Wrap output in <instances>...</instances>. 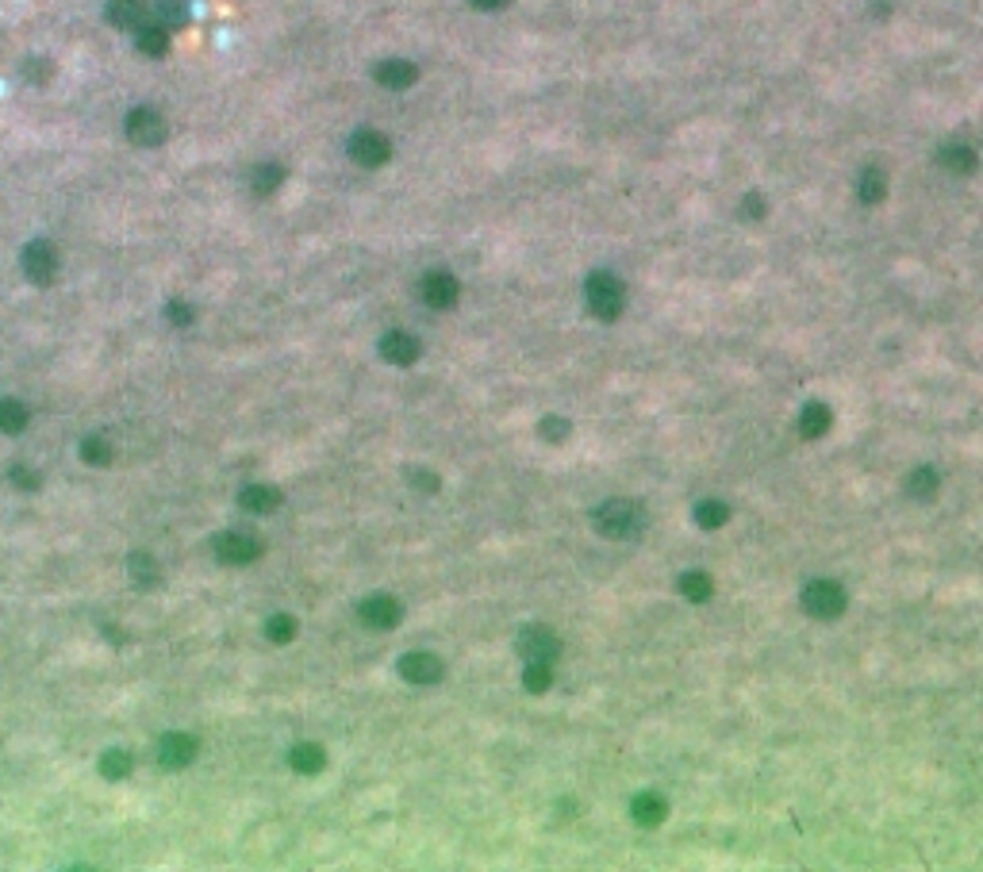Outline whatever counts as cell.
<instances>
[{"instance_id": "6da1fadb", "label": "cell", "mask_w": 983, "mask_h": 872, "mask_svg": "<svg viewBox=\"0 0 983 872\" xmlns=\"http://www.w3.org/2000/svg\"><path fill=\"white\" fill-rule=\"evenodd\" d=\"M595 527L607 538H638L641 527H646V508L634 504V499H607L595 511Z\"/></svg>"}, {"instance_id": "7a4b0ae2", "label": "cell", "mask_w": 983, "mask_h": 872, "mask_svg": "<svg viewBox=\"0 0 983 872\" xmlns=\"http://www.w3.org/2000/svg\"><path fill=\"white\" fill-rule=\"evenodd\" d=\"M584 300H588V312L595 319H619L622 315V304H626V288L615 273H592L584 281Z\"/></svg>"}, {"instance_id": "3957f363", "label": "cell", "mask_w": 983, "mask_h": 872, "mask_svg": "<svg viewBox=\"0 0 983 872\" xmlns=\"http://www.w3.org/2000/svg\"><path fill=\"white\" fill-rule=\"evenodd\" d=\"M803 607L814 619H837L845 611V588L834 585V580H811L803 588Z\"/></svg>"}, {"instance_id": "277c9868", "label": "cell", "mask_w": 983, "mask_h": 872, "mask_svg": "<svg viewBox=\"0 0 983 872\" xmlns=\"http://www.w3.org/2000/svg\"><path fill=\"white\" fill-rule=\"evenodd\" d=\"M519 654L526 657V661H545V665H554L557 661V654H561V642H557V635L550 631V626H523L519 631Z\"/></svg>"}, {"instance_id": "5b68a950", "label": "cell", "mask_w": 983, "mask_h": 872, "mask_svg": "<svg viewBox=\"0 0 983 872\" xmlns=\"http://www.w3.org/2000/svg\"><path fill=\"white\" fill-rule=\"evenodd\" d=\"M212 546H216V557L227 561V565H246V561H254L257 554H262V542H257L254 535H246V530H223Z\"/></svg>"}, {"instance_id": "8992f818", "label": "cell", "mask_w": 983, "mask_h": 872, "mask_svg": "<svg viewBox=\"0 0 983 872\" xmlns=\"http://www.w3.org/2000/svg\"><path fill=\"white\" fill-rule=\"evenodd\" d=\"M389 154H392V147H389V139H384L381 131H358L350 139V158L358 161V166H369V170H377V166H384V161H389Z\"/></svg>"}, {"instance_id": "52a82bcc", "label": "cell", "mask_w": 983, "mask_h": 872, "mask_svg": "<svg viewBox=\"0 0 983 872\" xmlns=\"http://www.w3.org/2000/svg\"><path fill=\"white\" fill-rule=\"evenodd\" d=\"M127 135H131V142H139V147H158V142L166 139V120L150 108H135L131 116H127Z\"/></svg>"}, {"instance_id": "ba28073f", "label": "cell", "mask_w": 983, "mask_h": 872, "mask_svg": "<svg viewBox=\"0 0 983 872\" xmlns=\"http://www.w3.org/2000/svg\"><path fill=\"white\" fill-rule=\"evenodd\" d=\"M419 293H423V304L427 308H449V304L458 300V277L454 273H446V269H434L423 277V285H419Z\"/></svg>"}, {"instance_id": "9c48e42d", "label": "cell", "mask_w": 983, "mask_h": 872, "mask_svg": "<svg viewBox=\"0 0 983 872\" xmlns=\"http://www.w3.org/2000/svg\"><path fill=\"white\" fill-rule=\"evenodd\" d=\"M400 676L411 681V684H434L442 676V661L434 657V654H423V650L404 654V657H400Z\"/></svg>"}, {"instance_id": "30bf717a", "label": "cell", "mask_w": 983, "mask_h": 872, "mask_svg": "<svg viewBox=\"0 0 983 872\" xmlns=\"http://www.w3.org/2000/svg\"><path fill=\"white\" fill-rule=\"evenodd\" d=\"M358 615H361L365 626H377V631H392L404 611H400V604L392 600V596H369V600L361 604Z\"/></svg>"}, {"instance_id": "8fae6325", "label": "cell", "mask_w": 983, "mask_h": 872, "mask_svg": "<svg viewBox=\"0 0 983 872\" xmlns=\"http://www.w3.org/2000/svg\"><path fill=\"white\" fill-rule=\"evenodd\" d=\"M381 358L392 365H415L419 362V338L408 331H389L381 338Z\"/></svg>"}, {"instance_id": "7c38bea8", "label": "cell", "mask_w": 983, "mask_h": 872, "mask_svg": "<svg viewBox=\"0 0 983 872\" xmlns=\"http://www.w3.org/2000/svg\"><path fill=\"white\" fill-rule=\"evenodd\" d=\"M24 269H27L31 281H51L54 269H58V257L46 242H31V247L24 250Z\"/></svg>"}, {"instance_id": "4fadbf2b", "label": "cell", "mask_w": 983, "mask_h": 872, "mask_svg": "<svg viewBox=\"0 0 983 872\" xmlns=\"http://www.w3.org/2000/svg\"><path fill=\"white\" fill-rule=\"evenodd\" d=\"M108 20L123 27V31H135L150 20V8H147V0H111L108 5Z\"/></svg>"}, {"instance_id": "5bb4252c", "label": "cell", "mask_w": 983, "mask_h": 872, "mask_svg": "<svg viewBox=\"0 0 983 872\" xmlns=\"http://www.w3.org/2000/svg\"><path fill=\"white\" fill-rule=\"evenodd\" d=\"M158 757H162V765L181 769V765H188L192 757H197V738H188V734H166L162 746H158Z\"/></svg>"}, {"instance_id": "9a60e30c", "label": "cell", "mask_w": 983, "mask_h": 872, "mask_svg": "<svg viewBox=\"0 0 983 872\" xmlns=\"http://www.w3.org/2000/svg\"><path fill=\"white\" fill-rule=\"evenodd\" d=\"M415 77H419V70L404 58H389V62H381L377 66V81L384 89H411Z\"/></svg>"}, {"instance_id": "2e32d148", "label": "cell", "mask_w": 983, "mask_h": 872, "mask_svg": "<svg viewBox=\"0 0 983 872\" xmlns=\"http://www.w3.org/2000/svg\"><path fill=\"white\" fill-rule=\"evenodd\" d=\"M631 815H634L638 827H660V822H665V815H669V803L660 799L657 792H641V796L631 803Z\"/></svg>"}, {"instance_id": "e0dca14e", "label": "cell", "mask_w": 983, "mask_h": 872, "mask_svg": "<svg viewBox=\"0 0 983 872\" xmlns=\"http://www.w3.org/2000/svg\"><path fill=\"white\" fill-rule=\"evenodd\" d=\"M238 504H243L250 515H265L281 504V492L277 489H269V484H246L243 492H238Z\"/></svg>"}, {"instance_id": "ac0fdd59", "label": "cell", "mask_w": 983, "mask_h": 872, "mask_svg": "<svg viewBox=\"0 0 983 872\" xmlns=\"http://www.w3.org/2000/svg\"><path fill=\"white\" fill-rule=\"evenodd\" d=\"M135 43H139V51L142 54H150V58H162L166 51H169V31L162 27V24H142V27H135Z\"/></svg>"}, {"instance_id": "d6986e66", "label": "cell", "mask_w": 983, "mask_h": 872, "mask_svg": "<svg viewBox=\"0 0 983 872\" xmlns=\"http://www.w3.org/2000/svg\"><path fill=\"white\" fill-rule=\"evenodd\" d=\"M834 423V415L826 403H807V408L799 412V434H807V439H822V434L830 431Z\"/></svg>"}, {"instance_id": "ffe728a7", "label": "cell", "mask_w": 983, "mask_h": 872, "mask_svg": "<svg viewBox=\"0 0 983 872\" xmlns=\"http://www.w3.org/2000/svg\"><path fill=\"white\" fill-rule=\"evenodd\" d=\"M941 166L953 170V173H972L976 170V150L964 147V142H949V147H941Z\"/></svg>"}, {"instance_id": "44dd1931", "label": "cell", "mask_w": 983, "mask_h": 872, "mask_svg": "<svg viewBox=\"0 0 983 872\" xmlns=\"http://www.w3.org/2000/svg\"><path fill=\"white\" fill-rule=\"evenodd\" d=\"M883 192H888V177H883L880 170H861V177H857V197H861L864 204H880Z\"/></svg>"}, {"instance_id": "7402d4cb", "label": "cell", "mask_w": 983, "mask_h": 872, "mask_svg": "<svg viewBox=\"0 0 983 872\" xmlns=\"http://www.w3.org/2000/svg\"><path fill=\"white\" fill-rule=\"evenodd\" d=\"M288 761H293L296 772H319L327 757L319 746H312V741H300V746H293V753H288Z\"/></svg>"}, {"instance_id": "603a6c76", "label": "cell", "mask_w": 983, "mask_h": 872, "mask_svg": "<svg viewBox=\"0 0 983 872\" xmlns=\"http://www.w3.org/2000/svg\"><path fill=\"white\" fill-rule=\"evenodd\" d=\"M281 181H284V170L281 166H257L254 173H250V189L257 192V197H269V192H277L281 189Z\"/></svg>"}, {"instance_id": "cb8c5ba5", "label": "cell", "mask_w": 983, "mask_h": 872, "mask_svg": "<svg viewBox=\"0 0 983 872\" xmlns=\"http://www.w3.org/2000/svg\"><path fill=\"white\" fill-rule=\"evenodd\" d=\"M680 592L688 596L691 604H707L715 588H711V576H707V573H684L680 576Z\"/></svg>"}, {"instance_id": "d4e9b609", "label": "cell", "mask_w": 983, "mask_h": 872, "mask_svg": "<svg viewBox=\"0 0 983 872\" xmlns=\"http://www.w3.org/2000/svg\"><path fill=\"white\" fill-rule=\"evenodd\" d=\"M550 684H554V669L545 665V661H526V669H523V688L538 696V692H545Z\"/></svg>"}, {"instance_id": "484cf974", "label": "cell", "mask_w": 983, "mask_h": 872, "mask_svg": "<svg viewBox=\"0 0 983 872\" xmlns=\"http://www.w3.org/2000/svg\"><path fill=\"white\" fill-rule=\"evenodd\" d=\"M727 519H730V511H727V504H718V499H707V504L696 508V523L699 527H711L715 530V527H722Z\"/></svg>"}, {"instance_id": "4316f807", "label": "cell", "mask_w": 983, "mask_h": 872, "mask_svg": "<svg viewBox=\"0 0 983 872\" xmlns=\"http://www.w3.org/2000/svg\"><path fill=\"white\" fill-rule=\"evenodd\" d=\"M188 20V8L181 5V0H162V5H158V24H162L166 31L169 27H181Z\"/></svg>"}, {"instance_id": "83f0119b", "label": "cell", "mask_w": 983, "mask_h": 872, "mask_svg": "<svg viewBox=\"0 0 983 872\" xmlns=\"http://www.w3.org/2000/svg\"><path fill=\"white\" fill-rule=\"evenodd\" d=\"M265 631H269V642H293L296 638V619L293 615H273L265 623Z\"/></svg>"}, {"instance_id": "f1b7e54d", "label": "cell", "mask_w": 983, "mask_h": 872, "mask_svg": "<svg viewBox=\"0 0 983 872\" xmlns=\"http://www.w3.org/2000/svg\"><path fill=\"white\" fill-rule=\"evenodd\" d=\"M27 423V412L20 408V403H0V431H24Z\"/></svg>"}, {"instance_id": "f546056e", "label": "cell", "mask_w": 983, "mask_h": 872, "mask_svg": "<svg viewBox=\"0 0 983 872\" xmlns=\"http://www.w3.org/2000/svg\"><path fill=\"white\" fill-rule=\"evenodd\" d=\"M938 492V473L933 470H914L911 473V496H933Z\"/></svg>"}, {"instance_id": "4dcf8cb0", "label": "cell", "mask_w": 983, "mask_h": 872, "mask_svg": "<svg viewBox=\"0 0 983 872\" xmlns=\"http://www.w3.org/2000/svg\"><path fill=\"white\" fill-rule=\"evenodd\" d=\"M127 772H131V757L127 753H108L104 757V777H127Z\"/></svg>"}, {"instance_id": "1f68e13d", "label": "cell", "mask_w": 983, "mask_h": 872, "mask_svg": "<svg viewBox=\"0 0 983 872\" xmlns=\"http://www.w3.org/2000/svg\"><path fill=\"white\" fill-rule=\"evenodd\" d=\"M565 431H569L565 419H557V415L542 419V439H565Z\"/></svg>"}, {"instance_id": "d6a6232c", "label": "cell", "mask_w": 983, "mask_h": 872, "mask_svg": "<svg viewBox=\"0 0 983 872\" xmlns=\"http://www.w3.org/2000/svg\"><path fill=\"white\" fill-rule=\"evenodd\" d=\"M85 461L104 465V461H108V446H104L101 439H89V442H85Z\"/></svg>"}, {"instance_id": "836d02e7", "label": "cell", "mask_w": 983, "mask_h": 872, "mask_svg": "<svg viewBox=\"0 0 983 872\" xmlns=\"http://www.w3.org/2000/svg\"><path fill=\"white\" fill-rule=\"evenodd\" d=\"M131 569H135V580H142V585H150V580L158 576V569H154V565H150L147 557H135V561H131Z\"/></svg>"}, {"instance_id": "e575fe53", "label": "cell", "mask_w": 983, "mask_h": 872, "mask_svg": "<svg viewBox=\"0 0 983 872\" xmlns=\"http://www.w3.org/2000/svg\"><path fill=\"white\" fill-rule=\"evenodd\" d=\"M415 477V489H423V492H438V477L434 473H411Z\"/></svg>"}, {"instance_id": "d590c367", "label": "cell", "mask_w": 983, "mask_h": 872, "mask_svg": "<svg viewBox=\"0 0 983 872\" xmlns=\"http://www.w3.org/2000/svg\"><path fill=\"white\" fill-rule=\"evenodd\" d=\"M746 212H749V219H761L765 216V200L761 197H746Z\"/></svg>"}, {"instance_id": "8d00e7d4", "label": "cell", "mask_w": 983, "mask_h": 872, "mask_svg": "<svg viewBox=\"0 0 983 872\" xmlns=\"http://www.w3.org/2000/svg\"><path fill=\"white\" fill-rule=\"evenodd\" d=\"M169 319H173V323H188L192 312L185 308V304H169Z\"/></svg>"}, {"instance_id": "74e56055", "label": "cell", "mask_w": 983, "mask_h": 872, "mask_svg": "<svg viewBox=\"0 0 983 872\" xmlns=\"http://www.w3.org/2000/svg\"><path fill=\"white\" fill-rule=\"evenodd\" d=\"M473 8H480V12H496V8H504V5H511V0H469Z\"/></svg>"}]
</instances>
